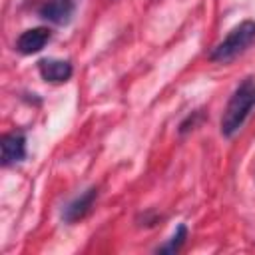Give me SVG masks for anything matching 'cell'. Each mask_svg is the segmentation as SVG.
I'll list each match as a JSON object with an SVG mask.
<instances>
[{
	"instance_id": "cell-2",
	"label": "cell",
	"mask_w": 255,
	"mask_h": 255,
	"mask_svg": "<svg viewBox=\"0 0 255 255\" xmlns=\"http://www.w3.org/2000/svg\"><path fill=\"white\" fill-rule=\"evenodd\" d=\"M255 42V20H243L233 26L227 36L209 52V60L215 64H229L243 54Z\"/></svg>"
},
{
	"instance_id": "cell-6",
	"label": "cell",
	"mask_w": 255,
	"mask_h": 255,
	"mask_svg": "<svg viewBox=\"0 0 255 255\" xmlns=\"http://www.w3.org/2000/svg\"><path fill=\"white\" fill-rule=\"evenodd\" d=\"M50 38H52V32L48 28H44V26L24 30L16 40V50L20 54H24V56L38 54L40 50H44V46L50 42Z\"/></svg>"
},
{
	"instance_id": "cell-9",
	"label": "cell",
	"mask_w": 255,
	"mask_h": 255,
	"mask_svg": "<svg viewBox=\"0 0 255 255\" xmlns=\"http://www.w3.org/2000/svg\"><path fill=\"white\" fill-rule=\"evenodd\" d=\"M201 120H203V112H201V110H195V112L187 114V118H185V120L179 124V129H177V131L183 135V133L191 131V129H193V128H195V126H197Z\"/></svg>"
},
{
	"instance_id": "cell-3",
	"label": "cell",
	"mask_w": 255,
	"mask_h": 255,
	"mask_svg": "<svg viewBox=\"0 0 255 255\" xmlns=\"http://www.w3.org/2000/svg\"><path fill=\"white\" fill-rule=\"evenodd\" d=\"M96 199H98V187H88L84 193H80L78 197H74L70 203H66L64 205V209H62V219H64V223H78V221H82L90 211H92V207H94V203H96Z\"/></svg>"
},
{
	"instance_id": "cell-7",
	"label": "cell",
	"mask_w": 255,
	"mask_h": 255,
	"mask_svg": "<svg viewBox=\"0 0 255 255\" xmlns=\"http://www.w3.org/2000/svg\"><path fill=\"white\" fill-rule=\"evenodd\" d=\"M38 72L44 82L50 84H64L72 78L74 68L68 60H56V58H42L38 62Z\"/></svg>"
},
{
	"instance_id": "cell-8",
	"label": "cell",
	"mask_w": 255,
	"mask_h": 255,
	"mask_svg": "<svg viewBox=\"0 0 255 255\" xmlns=\"http://www.w3.org/2000/svg\"><path fill=\"white\" fill-rule=\"evenodd\" d=\"M185 239H187V227H185V223H179L177 227H175V231H173V235L163 243V245H159L157 249H155V253H165V255H173V253H177V251H181V247L185 245Z\"/></svg>"
},
{
	"instance_id": "cell-4",
	"label": "cell",
	"mask_w": 255,
	"mask_h": 255,
	"mask_svg": "<svg viewBox=\"0 0 255 255\" xmlns=\"http://www.w3.org/2000/svg\"><path fill=\"white\" fill-rule=\"evenodd\" d=\"M74 10H76L74 0H46L38 8V16L50 24L62 26V24H68L72 20Z\"/></svg>"
},
{
	"instance_id": "cell-5",
	"label": "cell",
	"mask_w": 255,
	"mask_h": 255,
	"mask_svg": "<svg viewBox=\"0 0 255 255\" xmlns=\"http://www.w3.org/2000/svg\"><path fill=\"white\" fill-rule=\"evenodd\" d=\"M0 147H2V165L4 167L16 165L26 157V135L22 131L6 133L2 135Z\"/></svg>"
},
{
	"instance_id": "cell-1",
	"label": "cell",
	"mask_w": 255,
	"mask_h": 255,
	"mask_svg": "<svg viewBox=\"0 0 255 255\" xmlns=\"http://www.w3.org/2000/svg\"><path fill=\"white\" fill-rule=\"evenodd\" d=\"M255 108V80L253 78H245L231 94L223 116H221V135L231 139L245 124V120L249 118L251 110Z\"/></svg>"
}]
</instances>
